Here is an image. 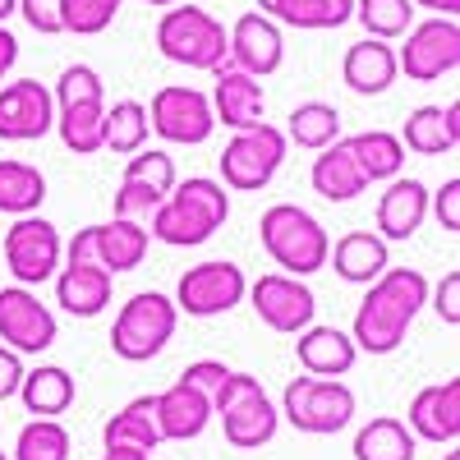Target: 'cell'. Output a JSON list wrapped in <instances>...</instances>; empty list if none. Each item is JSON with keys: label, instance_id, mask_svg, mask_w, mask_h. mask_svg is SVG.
Masks as SVG:
<instances>
[{"label": "cell", "instance_id": "cell-1", "mask_svg": "<svg viewBox=\"0 0 460 460\" xmlns=\"http://www.w3.org/2000/svg\"><path fill=\"white\" fill-rule=\"evenodd\" d=\"M429 304V281L419 267H387L364 295V304L355 309V327L350 341L364 355H392L401 350V341L410 332V323L419 318V309Z\"/></svg>", "mask_w": 460, "mask_h": 460}, {"label": "cell", "instance_id": "cell-2", "mask_svg": "<svg viewBox=\"0 0 460 460\" xmlns=\"http://www.w3.org/2000/svg\"><path fill=\"white\" fill-rule=\"evenodd\" d=\"M230 221V194L221 180L194 175V180H175V189L166 194V203L152 212V240H162L171 249H194L203 240H212L217 230Z\"/></svg>", "mask_w": 460, "mask_h": 460}, {"label": "cell", "instance_id": "cell-3", "mask_svg": "<svg viewBox=\"0 0 460 460\" xmlns=\"http://www.w3.org/2000/svg\"><path fill=\"white\" fill-rule=\"evenodd\" d=\"M258 240L267 249L286 277H314L327 267V253H332V240L323 221L309 212V208H295V203H277L267 208L262 221H258Z\"/></svg>", "mask_w": 460, "mask_h": 460}, {"label": "cell", "instance_id": "cell-4", "mask_svg": "<svg viewBox=\"0 0 460 460\" xmlns=\"http://www.w3.org/2000/svg\"><path fill=\"white\" fill-rule=\"evenodd\" d=\"M212 414H221V433L235 451H258L281 429V410L262 392V382L253 373H235V368H230L226 382L217 387Z\"/></svg>", "mask_w": 460, "mask_h": 460}, {"label": "cell", "instance_id": "cell-5", "mask_svg": "<svg viewBox=\"0 0 460 460\" xmlns=\"http://www.w3.org/2000/svg\"><path fill=\"white\" fill-rule=\"evenodd\" d=\"M157 51L171 65L217 74L221 65H230V37H226L221 19H212L208 10L180 0V5H171L157 23Z\"/></svg>", "mask_w": 460, "mask_h": 460}, {"label": "cell", "instance_id": "cell-6", "mask_svg": "<svg viewBox=\"0 0 460 460\" xmlns=\"http://www.w3.org/2000/svg\"><path fill=\"white\" fill-rule=\"evenodd\" d=\"M175 323H180V309L175 299L162 295V290H143L134 295L120 314L111 323V350L120 355L125 364H147L157 359L171 336H175Z\"/></svg>", "mask_w": 460, "mask_h": 460}, {"label": "cell", "instance_id": "cell-7", "mask_svg": "<svg viewBox=\"0 0 460 460\" xmlns=\"http://www.w3.org/2000/svg\"><path fill=\"white\" fill-rule=\"evenodd\" d=\"M281 414L290 419L295 433L309 438H332L355 419V392L341 377H290L286 396H281Z\"/></svg>", "mask_w": 460, "mask_h": 460}, {"label": "cell", "instance_id": "cell-8", "mask_svg": "<svg viewBox=\"0 0 460 460\" xmlns=\"http://www.w3.org/2000/svg\"><path fill=\"white\" fill-rule=\"evenodd\" d=\"M221 184L235 189V194H258V189H267L277 180L281 162H286V134L277 125H253V129H235V138H230L221 147Z\"/></svg>", "mask_w": 460, "mask_h": 460}, {"label": "cell", "instance_id": "cell-9", "mask_svg": "<svg viewBox=\"0 0 460 460\" xmlns=\"http://www.w3.org/2000/svg\"><path fill=\"white\" fill-rule=\"evenodd\" d=\"M5 267H10V277L14 286H42L60 272V258H65V240H60V230L47 221V217H14V226L5 230Z\"/></svg>", "mask_w": 460, "mask_h": 460}, {"label": "cell", "instance_id": "cell-10", "mask_svg": "<svg viewBox=\"0 0 460 460\" xmlns=\"http://www.w3.org/2000/svg\"><path fill=\"white\" fill-rule=\"evenodd\" d=\"M249 295V277L244 267L226 262V258H208L199 267H189L175 286V309L189 318H221Z\"/></svg>", "mask_w": 460, "mask_h": 460}, {"label": "cell", "instance_id": "cell-11", "mask_svg": "<svg viewBox=\"0 0 460 460\" xmlns=\"http://www.w3.org/2000/svg\"><path fill=\"white\" fill-rule=\"evenodd\" d=\"M147 230L138 221H125L115 217L106 226H84L79 235L65 244V262H93V267H106V272H134V267L147 258Z\"/></svg>", "mask_w": 460, "mask_h": 460}, {"label": "cell", "instance_id": "cell-12", "mask_svg": "<svg viewBox=\"0 0 460 460\" xmlns=\"http://www.w3.org/2000/svg\"><path fill=\"white\" fill-rule=\"evenodd\" d=\"M147 129L166 138V143H180V147H199L212 138L217 120H212V102L199 93V88H184V84H171V88H157L152 93V106H147Z\"/></svg>", "mask_w": 460, "mask_h": 460}, {"label": "cell", "instance_id": "cell-13", "mask_svg": "<svg viewBox=\"0 0 460 460\" xmlns=\"http://www.w3.org/2000/svg\"><path fill=\"white\" fill-rule=\"evenodd\" d=\"M460 65V23L456 19H429L405 32V47L396 51V69L414 84H438L442 74Z\"/></svg>", "mask_w": 460, "mask_h": 460}, {"label": "cell", "instance_id": "cell-14", "mask_svg": "<svg viewBox=\"0 0 460 460\" xmlns=\"http://www.w3.org/2000/svg\"><path fill=\"white\" fill-rule=\"evenodd\" d=\"M56 336H60V323L47 304L37 299V290H28V286L0 290V341H5L14 355H42L56 345Z\"/></svg>", "mask_w": 460, "mask_h": 460}, {"label": "cell", "instance_id": "cell-15", "mask_svg": "<svg viewBox=\"0 0 460 460\" xmlns=\"http://www.w3.org/2000/svg\"><path fill=\"white\" fill-rule=\"evenodd\" d=\"M253 314L262 318V327H272L281 336H299L304 327H314L318 299L304 286V277H286V272H267L249 286Z\"/></svg>", "mask_w": 460, "mask_h": 460}, {"label": "cell", "instance_id": "cell-16", "mask_svg": "<svg viewBox=\"0 0 460 460\" xmlns=\"http://www.w3.org/2000/svg\"><path fill=\"white\" fill-rule=\"evenodd\" d=\"M56 129V97L47 84L19 79L0 88V138L5 143H32Z\"/></svg>", "mask_w": 460, "mask_h": 460}, {"label": "cell", "instance_id": "cell-17", "mask_svg": "<svg viewBox=\"0 0 460 460\" xmlns=\"http://www.w3.org/2000/svg\"><path fill=\"white\" fill-rule=\"evenodd\" d=\"M230 37V65L253 74V79H267V74H277L281 60H286V37H281V23L267 19L258 10L240 14L235 28H226Z\"/></svg>", "mask_w": 460, "mask_h": 460}, {"label": "cell", "instance_id": "cell-18", "mask_svg": "<svg viewBox=\"0 0 460 460\" xmlns=\"http://www.w3.org/2000/svg\"><path fill=\"white\" fill-rule=\"evenodd\" d=\"M405 429L424 442H456L460 438V382L447 377V382H433L424 387L414 401H410V414H405Z\"/></svg>", "mask_w": 460, "mask_h": 460}, {"label": "cell", "instance_id": "cell-19", "mask_svg": "<svg viewBox=\"0 0 460 460\" xmlns=\"http://www.w3.org/2000/svg\"><path fill=\"white\" fill-rule=\"evenodd\" d=\"M208 102H212V120H221L226 129H253V125H262V111H267L262 84L235 65L217 69V88Z\"/></svg>", "mask_w": 460, "mask_h": 460}, {"label": "cell", "instance_id": "cell-20", "mask_svg": "<svg viewBox=\"0 0 460 460\" xmlns=\"http://www.w3.org/2000/svg\"><path fill=\"white\" fill-rule=\"evenodd\" d=\"M429 217V184L424 180H410V175H396L387 180V194L377 199V230H382V240H410L419 226H424Z\"/></svg>", "mask_w": 460, "mask_h": 460}, {"label": "cell", "instance_id": "cell-21", "mask_svg": "<svg viewBox=\"0 0 460 460\" xmlns=\"http://www.w3.org/2000/svg\"><path fill=\"white\" fill-rule=\"evenodd\" d=\"M208 424H212V401L189 387L184 377L157 396V433H162V442H194V438L208 433Z\"/></svg>", "mask_w": 460, "mask_h": 460}, {"label": "cell", "instance_id": "cell-22", "mask_svg": "<svg viewBox=\"0 0 460 460\" xmlns=\"http://www.w3.org/2000/svg\"><path fill=\"white\" fill-rule=\"evenodd\" d=\"M295 359L309 377H345L355 368L359 350H355L350 332H341V327H304L295 341Z\"/></svg>", "mask_w": 460, "mask_h": 460}, {"label": "cell", "instance_id": "cell-23", "mask_svg": "<svg viewBox=\"0 0 460 460\" xmlns=\"http://www.w3.org/2000/svg\"><path fill=\"white\" fill-rule=\"evenodd\" d=\"M56 304L69 318H97L111 304V272L93 262H65L56 272Z\"/></svg>", "mask_w": 460, "mask_h": 460}, {"label": "cell", "instance_id": "cell-24", "mask_svg": "<svg viewBox=\"0 0 460 460\" xmlns=\"http://www.w3.org/2000/svg\"><path fill=\"white\" fill-rule=\"evenodd\" d=\"M332 272L350 286H373L382 272L392 267L387 258V240L373 235V230H345V235L332 244Z\"/></svg>", "mask_w": 460, "mask_h": 460}, {"label": "cell", "instance_id": "cell-25", "mask_svg": "<svg viewBox=\"0 0 460 460\" xmlns=\"http://www.w3.org/2000/svg\"><path fill=\"white\" fill-rule=\"evenodd\" d=\"M396 51L392 42H377V37H364V42H355L350 51H345L341 60V79L350 93L359 97H377V93H387L396 84Z\"/></svg>", "mask_w": 460, "mask_h": 460}, {"label": "cell", "instance_id": "cell-26", "mask_svg": "<svg viewBox=\"0 0 460 460\" xmlns=\"http://www.w3.org/2000/svg\"><path fill=\"white\" fill-rule=\"evenodd\" d=\"M405 152L419 157H447L460 143V106H414L405 115V134H401Z\"/></svg>", "mask_w": 460, "mask_h": 460}, {"label": "cell", "instance_id": "cell-27", "mask_svg": "<svg viewBox=\"0 0 460 460\" xmlns=\"http://www.w3.org/2000/svg\"><path fill=\"white\" fill-rule=\"evenodd\" d=\"M309 180H314V194L327 199V203H350V199H359L364 189H368V180H364V171L355 166L345 138H336L332 147L318 152V162H314Z\"/></svg>", "mask_w": 460, "mask_h": 460}, {"label": "cell", "instance_id": "cell-28", "mask_svg": "<svg viewBox=\"0 0 460 460\" xmlns=\"http://www.w3.org/2000/svg\"><path fill=\"white\" fill-rule=\"evenodd\" d=\"M258 14L277 19L286 28L323 32V28L350 23L355 19V0H258Z\"/></svg>", "mask_w": 460, "mask_h": 460}, {"label": "cell", "instance_id": "cell-29", "mask_svg": "<svg viewBox=\"0 0 460 460\" xmlns=\"http://www.w3.org/2000/svg\"><path fill=\"white\" fill-rule=\"evenodd\" d=\"M345 147H350V157H355V166L364 171L368 184L396 180V175L405 171V143H401V134H392V129H364V134H355V138H345Z\"/></svg>", "mask_w": 460, "mask_h": 460}, {"label": "cell", "instance_id": "cell-30", "mask_svg": "<svg viewBox=\"0 0 460 460\" xmlns=\"http://www.w3.org/2000/svg\"><path fill=\"white\" fill-rule=\"evenodd\" d=\"M102 442L106 447H138V451L152 456V451L162 447V433H157V396H138L120 414H111L106 429H102Z\"/></svg>", "mask_w": 460, "mask_h": 460}, {"label": "cell", "instance_id": "cell-31", "mask_svg": "<svg viewBox=\"0 0 460 460\" xmlns=\"http://www.w3.org/2000/svg\"><path fill=\"white\" fill-rule=\"evenodd\" d=\"M19 401H23V410L37 414V419H56V414H65V410L74 405V377H69L60 364H42V368L23 373Z\"/></svg>", "mask_w": 460, "mask_h": 460}, {"label": "cell", "instance_id": "cell-32", "mask_svg": "<svg viewBox=\"0 0 460 460\" xmlns=\"http://www.w3.org/2000/svg\"><path fill=\"white\" fill-rule=\"evenodd\" d=\"M419 438L405 429V419L377 414L355 433V460H414Z\"/></svg>", "mask_w": 460, "mask_h": 460}, {"label": "cell", "instance_id": "cell-33", "mask_svg": "<svg viewBox=\"0 0 460 460\" xmlns=\"http://www.w3.org/2000/svg\"><path fill=\"white\" fill-rule=\"evenodd\" d=\"M102 115H106V97H102V102H69V106H56L60 143L74 152V157H93V152H102Z\"/></svg>", "mask_w": 460, "mask_h": 460}, {"label": "cell", "instance_id": "cell-34", "mask_svg": "<svg viewBox=\"0 0 460 460\" xmlns=\"http://www.w3.org/2000/svg\"><path fill=\"white\" fill-rule=\"evenodd\" d=\"M47 199V175L28 162H0V212L5 217H32Z\"/></svg>", "mask_w": 460, "mask_h": 460}, {"label": "cell", "instance_id": "cell-35", "mask_svg": "<svg viewBox=\"0 0 460 460\" xmlns=\"http://www.w3.org/2000/svg\"><path fill=\"white\" fill-rule=\"evenodd\" d=\"M281 134H286V143H295L304 152H323L341 138V111L327 102H304L290 111V125Z\"/></svg>", "mask_w": 460, "mask_h": 460}, {"label": "cell", "instance_id": "cell-36", "mask_svg": "<svg viewBox=\"0 0 460 460\" xmlns=\"http://www.w3.org/2000/svg\"><path fill=\"white\" fill-rule=\"evenodd\" d=\"M102 147L134 157L138 147H147V106L143 102H111L102 115Z\"/></svg>", "mask_w": 460, "mask_h": 460}, {"label": "cell", "instance_id": "cell-37", "mask_svg": "<svg viewBox=\"0 0 460 460\" xmlns=\"http://www.w3.org/2000/svg\"><path fill=\"white\" fill-rule=\"evenodd\" d=\"M355 19L364 23V37L396 42L414 28V5L410 0H355Z\"/></svg>", "mask_w": 460, "mask_h": 460}, {"label": "cell", "instance_id": "cell-38", "mask_svg": "<svg viewBox=\"0 0 460 460\" xmlns=\"http://www.w3.org/2000/svg\"><path fill=\"white\" fill-rule=\"evenodd\" d=\"M69 429L60 419H32L19 429L14 442V460H69Z\"/></svg>", "mask_w": 460, "mask_h": 460}, {"label": "cell", "instance_id": "cell-39", "mask_svg": "<svg viewBox=\"0 0 460 460\" xmlns=\"http://www.w3.org/2000/svg\"><path fill=\"white\" fill-rule=\"evenodd\" d=\"M125 0H60V28L74 37H97L115 23Z\"/></svg>", "mask_w": 460, "mask_h": 460}, {"label": "cell", "instance_id": "cell-40", "mask_svg": "<svg viewBox=\"0 0 460 460\" xmlns=\"http://www.w3.org/2000/svg\"><path fill=\"white\" fill-rule=\"evenodd\" d=\"M125 180H138L147 189H157V194H171L175 189V162L157 147H138L129 157V166H125Z\"/></svg>", "mask_w": 460, "mask_h": 460}, {"label": "cell", "instance_id": "cell-41", "mask_svg": "<svg viewBox=\"0 0 460 460\" xmlns=\"http://www.w3.org/2000/svg\"><path fill=\"white\" fill-rule=\"evenodd\" d=\"M51 97H56V106H69V102H102L106 88H102V74H97L93 65H69L60 79H56Z\"/></svg>", "mask_w": 460, "mask_h": 460}, {"label": "cell", "instance_id": "cell-42", "mask_svg": "<svg viewBox=\"0 0 460 460\" xmlns=\"http://www.w3.org/2000/svg\"><path fill=\"white\" fill-rule=\"evenodd\" d=\"M166 203V194H157V189H147L138 180H120V194H115V217H125V221H143L152 217Z\"/></svg>", "mask_w": 460, "mask_h": 460}, {"label": "cell", "instance_id": "cell-43", "mask_svg": "<svg viewBox=\"0 0 460 460\" xmlns=\"http://www.w3.org/2000/svg\"><path fill=\"white\" fill-rule=\"evenodd\" d=\"M14 14H23V23L32 32H42V37H60L65 32L60 28V0H19Z\"/></svg>", "mask_w": 460, "mask_h": 460}, {"label": "cell", "instance_id": "cell-44", "mask_svg": "<svg viewBox=\"0 0 460 460\" xmlns=\"http://www.w3.org/2000/svg\"><path fill=\"white\" fill-rule=\"evenodd\" d=\"M226 373H230V368H226L221 359H199V364H189V368H184L180 377H184V382H189V387H194V392H203V396L212 401V396H217V387L226 382Z\"/></svg>", "mask_w": 460, "mask_h": 460}, {"label": "cell", "instance_id": "cell-45", "mask_svg": "<svg viewBox=\"0 0 460 460\" xmlns=\"http://www.w3.org/2000/svg\"><path fill=\"white\" fill-rule=\"evenodd\" d=\"M433 309L447 327H460V272H447L433 290Z\"/></svg>", "mask_w": 460, "mask_h": 460}, {"label": "cell", "instance_id": "cell-46", "mask_svg": "<svg viewBox=\"0 0 460 460\" xmlns=\"http://www.w3.org/2000/svg\"><path fill=\"white\" fill-rule=\"evenodd\" d=\"M429 208L438 212L442 230H460V180L456 175L438 189V194H429Z\"/></svg>", "mask_w": 460, "mask_h": 460}, {"label": "cell", "instance_id": "cell-47", "mask_svg": "<svg viewBox=\"0 0 460 460\" xmlns=\"http://www.w3.org/2000/svg\"><path fill=\"white\" fill-rule=\"evenodd\" d=\"M23 355H14L10 345H0V401H14L19 396V382H23Z\"/></svg>", "mask_w": 460, "mask_h": 460}, {"label": "cell", "instance_id": "cell-48", "mask_svg": "<svg viewBox=\"0 0 460 460\" xmlns=\"http://www.w3.org/2000/svg\"><path fill=\"white\" fill-rule=\"evenodd\" d=\"M14 60H19V37L0 23V84H5V74L14 69Z\"/></svg>", "mask_w": 460, "mask_h": 460}, {"label": "cell", "instance_id": "cell-49", "mask_svg": "<svg viewBox=\"0 0 460 460\" xmlns=\"http://www.w3.org/2000/svg\"><path fill=\"white\" fill-rule=\"evenodd\" d=\"M410 5H419V10H433L438 19H456V14H460V0H410Z\"/></svg>", "mask_w": 460, "mask_h": 460}, {"label": "cell", "instance_id": "cell-50", "mask_svg": "<svg viewBox=\"0 0 460 460\" xmlns=\"http://www.w3.org/2000/svg\"><path fill=\"white\" fill-rule=\"evenodd\" d=\"M102 460H147V451H138V447H106Z\"/></svg>", "mask_w": 460, "mask_h": 460}, {"label": "cell", "instance_id": "cell-51", "mask_svg": "<svg viewBox=\"0 0 460 460\" xmlns=\"http://www.w3.org/2000/svg\"><path fill=\"white\" fill-rule=\"evenodd\" d=\"M14 10H19V0H0V23H5Z\"/></svg>", "mask_w": 460, "mask_h": 460}, {"label": "cell", "instance_id": "cell-52", "mask_svg": "<svg viewBox=\"0 0 460 460\" xmlns=\"http://www.w3.org/2000/svg\"><path fill=\"white\" fill-rule=\"evenodd\" d=\"M143 5H152V10H171V5H180V0H143Z\"/></svg>", "mask_w": 460, "mask_h": 460}, {"label": "cell", "instance_id": "cell-53", "mask_svg": "<svg viewBox=\"0 0 460 460\" xmlns=\"http://www.w3.org/2000/svg\"><path fill=\"white\" fill-rule=\"evenodd\" d=\"M442 460H460V451H447V456H442Z\"/></svg>", "mask_w": 460, "mask_h": 460}, {"label": "cell", "instance_id": "cell-54", "mask_svg": "<svg viewBox=\"0 0 460 460\" xmlns=\"http://www.w3.org/2000/svg\"><path fill=\"white\" fill-rule=\"evenodd\" d=\"M0 460H10V456H5V451H0Z\"/></svg>", "mask_w": 460, "mask_h": 460}]
</instances>
